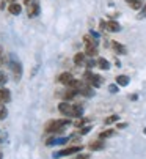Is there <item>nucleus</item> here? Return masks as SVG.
<instances>
[{
    "label": "nucleus",
    "instance_id": "ddd939ff",
    "mask_svg": "<svg viewBox=\"0 0 146 159\" xmlns=\"http://www.w3.org/2000/svg\"><path fill=\"white\" fill-rule=\"evenodd\" d=\"M115 84H116L118 87H121V88H124V87H127V85L131 84V79H129V76H126V74H118V76L115 77Z\"/></svg>",
    "mask_w": 146,
    "mask_h": 159
},
{
    "label": "nucleus",
    "instance_id": "1a4fd4ad",
    "mask_svg": "<svg viewBox=\"0 0 146 159\" xmlns=\"http://www.w3.org/2000/svg\"><path fill=\"white\" fill-rule=\"evenodd\" d=\"M105 30L108 33H118V32H121V24L118 20H115V19H108L107 25H105Z\"/></svg>",
    "mask_w": 146,
    "mask_h": 159
},
{
    "label": "nucleus",
    "instance_id": "bb28decb",
    "mask_svg": "<svg viewBox=\"0 0 146 159\" xmlns=\"http://www.w3.org/2000/svg\"><path fill=\"white\" fill-rule=\"evenodd\" d=\"M74 159H90V154H77Z\"/></svg>",
    "mask_w": 146,
    "mask_h": 159
},
{
    "label": "nucleus",
    "instance_id": "9d476101",
    "mask_svg": "<svg viewBox=\"0 0 146 159\" xmlns=\"http://www.w3.org/2000/svg\"><path fill=\"white\" fill-rule=\"evenodd\" d=\"M96 66L99 68V70H102V71H108L112 68V63L107 58H104V57H96Z\"/></svg>",
    "mask_w": 146,
    "mask_h": 159
},
{
    "label": "nucleus",
    "instance_id": "2eb2a0df",
    "mask_svg": "<svg viewBox=\"0 0 146 159\" xmlns=\"http://www.w3.org/2000/svg\"><path fill=\"white\" fill-rule=\"evenodd\" d=\"M8 13H10V14H13V16H19V14L22 13V5H20V3H17V2L10 3V5H8Z\"/></svg>",
    "mask_w": 146,
    "mask_h": 159
},
{
    "label": "nucleus",
    "instance_id": "b1692460",
    "mask_svg": "<svg viewBox=\"0 0 146 159\" xmlns=\"http://www.w3.org/2000/svg\"><path fill=\"white\" fill-rule=\"evenodd\" d=\"M7 82H8V77H7V74H5L3 71H0V87H3Z\"/></svg>",
    "mask_w": 146,
    "mask_h": 159
},
{
    "label": "nucleus",
    "instance_id": "f8f14e48",
    "mask_svg": "<svg viewBox=\"0 0 146 159\" xmlns=\"http://www.w3.org/2000/svg\"><path fill=\"white\" fill-rule=\"evenodd\" d=\"M11 101V92L5 87H0V104H8Z\"/></svg>",
    "mask_w": 146,
    "mask_h": 159
},
{
    "label": "nucleus",
    "instance_id": "cd10ccee",
    "mask_svg": "<svg viewBox=\"0 0 146 159\" xmlns=\"http://www.w3.org/2000/svg\"><path fill=\"white\" fill-rule=\"evenodd\" d=\"M126 126H127L126 123H118V129H124Z\"/></svg>",
    "mask_w": 146,
    "mask_h": 159
},
{
    "label": "nucleus",
    "instance_id": "f03ea898",
    "mask_svg": "<svg viewBox=\"0 0 146 159\" xmlns=\"http://www.w3.org/2000/svg\"><path fill=\"white\" fill-rule=\"evenodd\" d=\"M71 125H72V120L71 118H55V120H51V121H47L44 125V132L46 134L57 135V134H61Z\"/></svg>",
    "mask_w": 146,
    "mask_h": 159
},
{
    "label": "nucleus",
    "instance_id": "a878e982",
    "mask_svg": "<svg viewBox=\"0 0 146 159\" xmlns=\"http://www.w3.org/2000/svg\"><path fill=\"white\" fill-rule=\"evenodd\" d=\"M118 88H119V87H118L116 84H112V85H108V92H110V93H116Z\"/></svg>",
    "mask_w": 146,
    "mask_h": 159
},
{
    "label": "nucleus",
    "instance_id": "2f4dec72",
    "mask_svg": "<svg viewBox=\"0 0 146 159\" xmlns=\"http://www.w3.org/2000/svg\"><path fill=\"white\" fill-rule=\"evenodd\" d=\"M0 52H2V49H0Z\"/></svg>",
    "mask_w": 146,
    "mask_h": 159
},
{
    "label": "nucleus",
    "instance_id": "f257e3e1",
    "mask_svg": "<svg viewBox=\"0 0 146 159\" xmlns=\"http://www.w3.org/2000/svg\"><path fill=\"white\" fill-rule=\"evenodd\" d=\"M58 112L61 113V115H64L66 118H80L83 115V104L80 102H76V104H72V102H66V101H61L58 104Z\"/></svg>",
    "mask_w": 146,
    "mask_h": 159
},
{
    "label": "nucleus",
    "instance_id": "c85d7f7f",
    "mask_svg": "<svg viewBox=\"0 0 146 159\" xmlns=\"http://www.w3.org/2000/svg\"><path fill=\"white\" fill-rule=\"evenodd\" d=\"M5 5H7L5 2H2V3H0V10H5Z\"/></svg>",
    "mask_w": 146,
    "mask_h": 159
},
{
    "label": "nucleus",
    "instance_id": "5701e85b",
    "mask_svg": "<svg viewBox=\"0 0 146 159\" xmlns=\"http://www.w3.org/2000/svg\"><path fill=\"white\" fill-rule=\"evenodd\" d=\"M90 131H91V126H90V125H86V126L80 128V129L77 131V134H79V135H86V134H88Z\"/></svg>",
    "mask_w": 146,
    "mask_h": 159
},
{
    "label": "nucleus",
    "instance_id": "f3484780",
    "mask_svg": "<svg viewBox=\"0 0 146 159\" xmlns=\"http://www.w3.org/2000/svg\"><path fill=\"white\" fill-rule=\"evenodd\" d=\"M115 135H116V129L108 128V129H105V131H101V132H99V139H101V140H105V139L115 137Z\"/></svg>",
    "mask_w": 146,
    "mask_h": 159
},
{
    "label": "nucleus",
    "instance_id": "aec40b11",
    "mask_svg": "<svg viewBox=\"0 0 146 159\" xmlns=\"http://www.w3.org/2000/svg\"><path fill=\"white\" fill-rule=\"evenodd\" d=\"M88 123H90V118H82V117H80V118H76L74 121H72V125H74L77 129H80V128L86 126Z\"/></svg>",
    "mask_w": 146,
    "mask_h": 159
},
{
    "label": "nucleus",
    "instance_id": "39448f33",
    "mask_svg": "<svg viewBox=\"0 0 146 159\" xmlns=\"http://www.w3.org/2000/svg\"><path fill=\"white\" fill-rule=\"evenodd\" d=\"M83 150L82 145H71V147H66L63 150H58V151H54L52 157L54 159H60V157H66V156H72V154H77Z\"/></svg>",
    "mask_w": 146,
    "mask_h": 159
},
{
    "label": "nucleus",
    "instance_id": "6ab92c4d",
    "mask_svg": "<svg viewBox=\"0 0 146 159\" xmlns=\"http://www.w3.org/2000/svg\"><path fill=\"white\" fill-rule=\"evenodd\" d=\"M124 2H126L132 10H141V7L144 5L143 0H124Z\"/></svg>",
    "mask_w": 146,
    "mask_h": 159
},
{
    "label": "nucleus",
    "instance_id": "dca6fc26",
    "mask_svg": "<svg viewBox=\"0 0 146 159\" xmlns=\"http://www.w3.org/2000/svg\"><path fill=\"white\" fill-rule=\"evenodd\" d=\"M38 14H39V3L30 2L29 3V17H36Z\"/></svg>",
    "mask_w": 146,
    "mask_h": 159
},
{
    "label": "nucleus",
    "instance_id": "6e6552de",
    "mask_svg": "<svg viewBox=\"0 0 146 159\" xmlns=\"http://www.w3.org/2000/svg\"><path fill=\"white\" fill-rule=\"evenodd\" d=\"M72 80H74V76H72L69 71L60 73V74L57 76V82H58V84H61V85H64V87H69Z\"/></svg>",
    "mask_w": 146,
    "mask_h": 159
},
{
    "label": "nucleus",
    "instance_id": "4468645a",
    "mask_svg": "<svg viewBox=\"0 0 146 159\" xmlns=\"http://www.w3.org/2000/svg\"><path fill=\"white\" fill-rule=\"evenodd\" d=\"M110 46L113 48V51H115L118 55H126V54H127L126 46H123V44L118 43V41H110Z\"/></svg>",
    "mask_w": 146,
    "mask_h": 159
},
{
    "label": "nucleus",
    "instance_id": "7ed1b4c3",
    "mask_svg": "<svg viewBox=\"0 0 146 159\" xmlns=\"http://www.w3.org/2000/svg\"><path fill=\"white\" fill-rule=\"evenodd\" d=\"M83 41H85V55L90 57V58H96V55L99 54V49H97V39L93 38L91 35H85L83 36Z\"/></svg>",
    "mask_w": 146,
    "mask_h": 159
},
{
    "label": "nucleus",
    "instance_id": "412c9836",
    "mask_svg": "<svg viewBox=\"0 0 146 159\" xmlns=\"http://www.w3.org/2000/svg\"><path fill=\"white\" fill-rule=\"evenodd\" d=\"M119 120V117L116 115V113H112V115H108L105 120H104V123L107 125V126H110V125H113V123H116Z\"/></svg>",
    "mask_w": 146,
    "mask_h": 159
},
{
    "label": "nucleus",
    "instance_id": "20e7f679",
    "mask_svg": "<svg viewBox=\"0 0 146 159\" xmlns=\"http://www.w3.org/2000/svg\"><path fill=\"white\" fill-rule=\"evenodd\" d=\"M82 79H83L85 82H88L93 88H101L102 84H104V77H102L101 74H96V73L91 71V70H85Z\"/></svg>",
    "mask_w": 146,
    "mask_h": 159
},
{
    "label": "nucleus",
    "instance_id": "7c9ffc66",
    "mask_svg": "<svg viewBox=\"0 0 146 159\" xmlns=\"http://www.w3.org/2000/svg\"><path fill=\"white\" fill-rule=\"evenodd\" d=\"M143 132H144V135H146V128H144V129H143Z\"/></svg>",
    "mask_w": 146,
    "mask_h": 159
},
{
    "label": "nucleus",
    "instance_id": "393cba45",
    "mask_svg": "<svg viewBox=\"0 0 146 159\" xmlns=\"http://www.w3.org/2000/svg\"><path fill=\"white\" fill-rule=\"evenodd\" d=\"M144 17H146V3L141 7V10L138 13V19H144Z\"/></svg>",
    "mask_w": 146,
    "mask_h": 159
},
{
    "label": "nucleus",
    "instance_id": "0eeeda50",
    "mask_svg": "<svg viewBox=\"0 0 146 159\" xmlns=\"http://www.w3.org/2000/svg\"><path fill=\"white\" fill-rule=\"evenodd\" d=\"M10 66H11V71H13L14 79H16V80H19V79L22 77V65H20V61H19V60H16V58H11Z\"/></svg>",
    "mask_w": 146,
    "mask_h": 159
},
{
    "label": "nucleus",
    "instance_id": "c756f323",
    "mask_svg": "<svg viewBox=\"0 0 146 159\" xmlns=\"http://www.w3.org/2000/svg\"><path fill=\"white\" fill-rule=\"evenodd\" d=\"M25 3H27V5H29V3H30V0H25Z\"/></svg>",
    "mask_w": 146,
    "mask_h": 159
},
{
    "label": "nucleus",
    "instance_id": "9b49d317",
    "mask_svg": "<svg viewBox=\"0 0 146 159\" xmlns=\"http://www.w3.org/2000/svg\"><path fill=\"white\" fill-rule=\"evenodd\" d=\"M88 148H90L91 151H101V150L105 148V142L101 140V139H94V140H91V142L88 143Z\"/></svg>",
    "mask_w": 146,
    "mask_h": 159
},
{
    "label": "nucleus",
    "instance_id": "a211bd4d",
    "mask_svg": "<svg viewBox=\"0 0 146 159\" xmlns=\"http://www.w3.org/2000/svg\"><path fill=\"white\" fill-rule=\"evenodd\" d=\"M85 61H86L85 52H77V54L74 55V65H76V66H83Z\"/></svg>",
    "mask_w": 146,
    "mask_h": 159
},
{
    "label": "nucleus",
    "instance_id": "4be33fe9",
    "mask_svg": "<svg viewBox=\"0 0 146 159\" xmlns=\"http://www.w3.org/2000/svg\"><path fill=\"white\" fill-rule=\"evenodd\" d=\"M8 115V110L5 107V104H0V120H5Z\"/></svg>",
    "mask_w": 146,
    "mask_h": 159
},
{
    "label": "nucleus",
    "instance_id": "423d86ee",
    "mask_svg": "<svg viewBox=\"0 0 146 159\" xmlns=\"http://www.w3.org/2000/svg\"><path fill=\"white\" fill-rule=\"evenodd\" d=\"M79 93H77V90H74V88H68L66 87V90H63V92H57V98H60L61 101H66V102H71L72 99H74L76 96H77Z\"/></svg>",
    "mask_w": 146,
    "mask_h": 159
}]
</instances>
